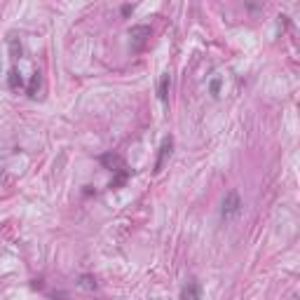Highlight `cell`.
Instances as JSON below:
<instances>
[{"mask_svg":"<svg viewBox=\"0 0 300 300\" xmlns=\"http://www.w3.org/2000/svg\"><path fill=\"white\" fill-rule=\"evenodd\" d=\"M239 211H242V200H239V195H237L235 190H230V193L225 195V200H223V209H221L223 221H232Z\"/></svg>","mask_w":300,"mask_h":300,"instance_id":"obj_1","label":"cell"},{"mask_svg":"<svg viewBox=\"0 0 300 300\" xmlns=\"http://www.w3.org/2000/svg\"><path fill=\"white\" fill-rule=\"evenodd\" d=\"M101 165L106 167V169H110L113 174L127 169V167H124V160H122L117 153H106V155H101Z\"/></svg>","mask_w":300,"mask_h":300,"instance_id":"obj_2","label":"cell"},{"mask_svg":"<svg viewBox=\"0 0 300 300\" xmlns=\"http://www.w3.org/2000/svg\"><path fill=\"white\" fill-rule=\"evenodd\" d=\"M172 148H174V138H172V136H167L165 141H162V145H160V155H158V162H155V174L162 172L167 158L172 155Z\"/></svg>","mask_w":300,"mask_h":300,"instance_id":"obj_3","label":"cell"},{"mask_svg":"<svg viewBox=\"0 0 300 300\" xmlns=\"http://www.w3.org/2000/svg\"><path fill=\"white\" fill-rule=\"evenodd\" d=\"M181 300H202V284L200 281H188L183 288H181Z\"/></svg>","mask_w":300,"mask_h":300,"instance_id":"obj_4","label":"cell"},{"mask_svg":"<svg viewBox=\"0 0 300 300\" xmlns=\"http://www.w3.org/2000/svg\"><path fill=\"white\" fill-rule=\"evenodd\" d=\"M131 38H134V47L141 50L143 43H145V38H150V29L148 26H136V29H131Z\"/></svg>","mask_w":300,"mask_h":300,"instance_id":"obj_5","label":"cell"},{"mask_svg":"<svg viewBox=\"0 0 300 300\" xmlns=\"http://www.w3.org/2000/svg\"><path fill=\"white\" fill-rule=\"evenodd\" d=\"M169 87H172V78H169V73H165V75L160 78V85H158V96H160V101H167V99H169Z\"/></svg>","mask_w":300,"mask_h":300,"instance_id":"obj_6","label":"cell"},{"mask_svg":"<svg viewBox=\"0 0 300 300\" xmlns=\"http://www.w3.org/2000/svg\"><path fill=\"white\" fill-rule=\"evenodd\" d=\"M129 179V169H122V172H117L113 176V181H110V188H122L124 183H127Z\"/></svg>","mask_w":300,"mask_h":300,"instance_id":"obj_7","label":"cell"},{"mask_svg":"<svg viewBox=\"0 0 300 300\" xmlns=\"http://www.w3.org/2000/svg\"><path fill=\"white\" fill-rule=\"evenodd\" d=\"M40 82H43L40 73H33V78H31V85H29V96H33V99H36V96H38V89H40Z\"/></svg>","mask_w":300,"mask_h":300,"instance_id":"obj_8","label":"cell"},{"mask_svg":"<svg viewBox=\"0 0 300 300\" xmlns=\"http://www.w3.org/2000/svg\"><path fill=\"white\" fill-rule=\"evenodd\" d=\"M8 85H10V89H19V87H22V75L17 73V68H12V71H10Z\"/></svg>","mask_w":300,"mask_h":300,"instance_id":"obj_9","label":"cell"},{"mask_svg":"<svg viewBox=\"0 0 300 300\" xmlns=\"http://www.w3.org/2000/svg\"><path fill=\"white\" fill-rule=\"evenodd\" d=\"M10 50H12V57H15V59H19V57H22V45L17 43L15 38L10 40Z\"/></svg>","mask_w":300,"mask_h":300,"instance_id":"obj_10","label":"cell"},{"mask_svg":"<svg viewBox=\"0 0 300 300\" xmlns=\"http://www.w3.org/2000/svg\"><path fill=\"white\" fill-rule=\"evenodd\" d=\"M82 286H85V288H96V281H94L92 277H82Z\"/></svg>","mask_w":300,"mask_h":300,"instance_id":"obj_11","label":"cell"},{"mask_svg":"<svg viewBox=\"0 0 300 300\" xmlns=\"http://www.w3.org/2000/svg\"><path fill=\"white\" fill-rule=\"evenodd\" d=\"M209 89H211V94H214V96H218V89H221V80H211V87H209Z\"/></svg>","mask_w":300,"mask_h":300,"instance_id":"obj_12","label":"cell"}]
</instances>
